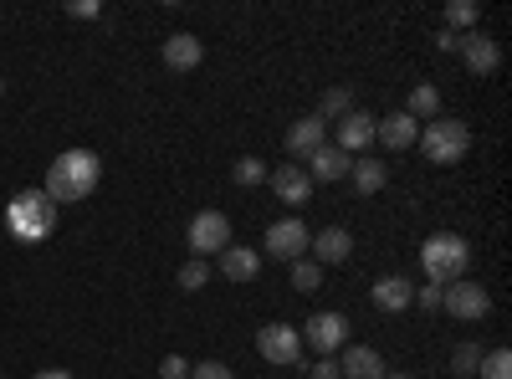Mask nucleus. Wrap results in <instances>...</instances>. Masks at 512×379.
<instances>
[{"instance_id": "nucleus-1", "label": "nucleus", "mask_w": 512, "mask_h": 379, "mask_svg": "<svg viewBox=\"0 0 512 379\" xmlns=\"http://www.w3.org/2000/svg\"><path fill=\"white\" fill-rule=\"evenodd\" d=\"M98 175H103L98 154H88V149H67V154L52 159V170H47V200H52V205L88 200V195L98 190Z\"/></svg>"}, {"instance_id": "nucleus-2", "label": "nucleus", "mask_w": 512, "mask_h": 379, "mask_svg": "<svg viewBox=\"0 0 512 379\" xmlns=\"http://www.w3.org/2000/svg\"><path fill=\"white\" fill-rule=\"evenodd\" d=\"M420 267L436 287H451V282H461L466 267H472V246H466V236H456V231H436L420 246Z\"/></svg>"}, {"instance_id": "nucleus-3", "label": "nucleus", "mask_w": 512, "mask_h": 379, "mask_svg": "<svg viewBox=\"0 0 512 379\" xmlns=\"http://www.w3.org/2000/svg\"><path fill=\"white\" fill-rule=\"evenodd\" d=\"M415 144H420V154L431 159V164H461L466 149H472V129L456 123V118H431Z\"/></svg>"}, {"instance_id": "nucleus-4", "label": "nucleus", "mask_w": 512, "mask_h": 379, "mask_svg": "<svg viewBox=\"0 0 512 379\" xmlns=\"http://www.w3.org/2000/svg\"><path fill=\"white\" fill-rule=\"evenodd\" d=\"M57 226V205L47 200V190H21L11 200V231L21 241H41V236H52Z\"/></svg>"}, {"instance_id": "nucleus-5", "label": "nucleus", "mask_w": 512, "mask_h": 379, "mask_svg": "<svg viewBox=\"0 0 512 379\" xmlns=\"http://www.w3.org/2000/svg\"><path fill=\"white\" fill-rule=\"evenodd\" d=\"M441 308L451 313V318H487L492 313V292L482 287V282H451V287H441Z\"/></svg>"}, {"instance_id": "nucleus-6", "label": "nucleus", "mask_w": 512, "mask_h": 379, "mask_svg": "<svg viewBox=\"0 0 512 379\" xmlns=\"http://www.w3.org/2000/svg\"><path fill=\"white\" fill-rule=\"evenodd\" d=\"M185 236H190V251H195V257H205V251H216V257H221V251L231 246V221L221 216V210H200Z\"/></svg>"}, {"instance_id": "nucleus-7", "label": "nucleus", "mask_w": 512, "mask_h": 379, "mask_svg": "<svg viewBox=\"0 0 512 379\" xmlns=\"http://www.w3.org/2000/svg\"><path fill=\"white\" fill-rule=\"evenodd\" d=\"M256 349H262L267 364H297V354H303V333H297L292 323H267L262 333H256Z\"/></svg>"}, {"instance_id": "nucleus-8", "label": "nucleus", "mask_w": 512, "mask_h": 379, "mask_svg": "<svg viewBox=\"0 0 512 379\" xmlns=\"http://www.w3.org/2000/svg\"><path fill=\"white\" fill-rule=\"evenodd\" d=\"M308 241H313V231L303 226V221H272L267 226V251H272V257L277 262H297V257H303V251H308Z\"/></svg>"}, {"instance_id": "nucleus-9", "label": "nucleus", "mask_w": 512, "mask_h": 379, "mask_svg": "<svg viewBox=\"0 0 512 379\" xmlns=\"http://www.w3.org/2000/svg\"><path fill=\"white\" fill-rule=\"evenodd\" d=\"M303 333H308V344H313L318 354H333V349L349 344V318H344V313H313V318L303 323Z\"/></svg>"}, {"instance_id": "nucleus-10", "label": "nucleus", "mask_w": 512, "mask_h": 379, "mask_svg": "<svg viewBox=\"0 0 512 379\" xmlns=\"http://www.w3.org/2000/svg\"><path fill=\"white\" fill-rule=\"evenodd\" d=\"M267 185L287 200V205H308L313 200V180L303 164H277V170H267Z\"/></svg>"}, {"instance_id": "nucleus-11", "label": "nucleus", "mask_w": 512, "mask_h": 379, "mask_svg": "<svg viewBox=\"0 0 512 379\" xmlns=\"http://www.w3.org/2000/svg\"><path fill=\"white\" fill-rule=\"evenodd\" d=\"M308 246H313V262H318V267H338V262H349V257H354V236H349L344 226L318 231Z\"/></svg>"}, {"instance_id": "nucleus-12", "label": "nucleus", "mask_w": 512, "mask_h": 379, "mask_svg": "<svg viewBox=\"0 0 512 379\" xmlns=\"http://www.w3.org/2000/svg\"><path fill=\"white\" fill-rule=\"evenodd\" d=\"M461 62L472 67L477 77H487V72H497V62H502V52H497V41L487 36V31H472V36H461Z\"/></svg>"}, {"instance_id": "nucleus-13", "label": "nucleus", "mask_w": 512, "mask_h": 379, "mask_svg": "<svg viewBox=\"0 0 512 379\" xmlns=\"http://www.w3.org/2000/svg\"><path fill=\"white\" fill-rule=\"evenodd\" d=\"M369 144H374V113L354 108V113L338 118V149H344L349 159H354L359 149H369Z\"/></svg>"}, {"instance_id": "nucleus-14", "label": "nucleus", "mask_w": 512, "mask_h": 379, "mask_svg": "<svg viewBox=\"0 0 512 379\" xmlns=\"http://www.w3.org/2000/svg\"><path fill=\"white\" fill-rule=\"evenodd\" d=\"M349 154L338 149V144H323L318 154H308V180H318V185H333V180H349Z\"/></svg>"}, {"instance_id": "nucleus-15", "label": "nucleus", "mask_w": 512, "mask_h": 379, "mask_svg": "<svg viewBox=\"0 0 512 379\" xmlns=\"http://www.w3.org/2000/svg\"><path fill=\"white\" fill-rule=\"evenodd\" d=\"M374 139L384 149H410L420 139V123L410 113H390V118H374Z\"/></svg>"}, {"instance_id": "nucleus-16", "label": "nucleus", "mask_w": 512, "mask_h": 379, "mask_svg": "<svg viewBox=\"0 0 512 379\" xmlns=\"http://www.w3.org/2000/svg\"><path fill=\"white\" fill-rule=\"evenodd\" d=\"M323 134H328V123H323L318 113H308V118H297L292 129H287V154H297V159H308V154H318V149H323Z\"/></svg>"}, {"instance_id": "nucleus-17", "label": "nucleus", "mask_w": 512, "mask_h": 379, "mask_svg": "<svg viewBox=\"0 0 512 379\" xmlns=\"http://www.w3.org/2000/svg\"><path fill=\"white\" fill-rule=\"evenodd\" d=\"M200 57H205V47H200V36H190V31H175L164 41V67H175V72H195Z\"/></svg>"}, {"instance_id": "nucleus-18", "label": "nucleus", "mask_w": 512, "mask_h": 379, "mask_svg": "<svg viewBox=\"0 0 512 379\" xmlns=\"http://www.w3.org/2000/svg\"><path fill=\"white\" fill-rule=\"evenodd\" d=\"M369 298H374V308H379V313H400V308H410L415 292H410V282H405V277H379V282L369 287Z\"/></svg>"}, {"instance_id": "nucleus-19", "label": "nucleus", "mask_w": 512, "mask_h": 379, "mask_svg": "<svg viewBox=\"0 0 512 379\" xmlns=\"http://www.w3.org/2000/svg\"><path fill=\"white\" fill-rule=\"evenodd\" d=\"M338 374H344V379H384V359L369 344H354L344 354V364H338Z\"/></svg>"}, {"instance_id": "nucleus-20", "label": "nucleus", "mask_w": 512, "mask_h": 379, "mask_svg": "<svg viewBox=\"0 0 512 379\" xmlns=\"http://www.w3.org/2000/svg\"><path fill=\"white\" fill-rule=\"evenodd\" d=\"M221 272H226L231 282H251L256 272H262V257H256L251 246H226V251H221Z\"/></svg>"}, {"instance_id": "nucleus-21", "label": "nucleus", "mask_w": 512, "mask_h": 379, "mask_svg": "<svg viewBox=\"0 0 512 379\" xmlns=\"http://www.w3.org/2000/svg\"><path fill=\"white\" fill-rule=\"evenodd\" d=\"M349 180H354L359 195H379L384 180H390V170H384L379 159H359V164H349Z\"/></svg>"}, {"instance_id": "nucleus-22", "label": "nucleus", "mask_w": 512, "mask_h": 379, "mask_svg": "<svg viewBox=\"0 0 512 379\" xmlns=\"http://www.w3.org/2000/svg\"><path fill=\"white\" fill-rule=\"evenodd\" d=\"M405 113H410L415 123H420V118H425V123H431V118H441V93L431 88V82H420V88L410 93V108H405Z\"/></svg>"}, {"instance_id": "nucleus-23", "label": "nucleus", "mask_w": 512, "mask_h": 379, "mask_svg": "<svg viewBox=\"0 0 512 379\" xmlns=\"http://www.w3.org/2000/svg\"><path fill=\"white\" fill-rule=\"evenodd\" d=\"M292 287H297V292H318V287H323V267H318L313 257H297V262H292Z\"/></svg>"}, {"instance_id": "nucleus-24", "label": "nucleus", "mask_w": 512, "mask_h": 379, "mask_svg": "<svg viewBox=\"0 0 512 379\" xmlns=\"http://www.w3.org/2000/svg\"><path fill=\"white\" fill-rule=\"evenodd\" d=\"M344 113H354L349 88H328V93H323V103H318V118L328 123V118H344Z\"/></svg>"}, {"instance_id": "nucleus-25", "label": "nucleus", "mask_w": 512, "mask_h": 379, "mask_svg": "<svg viewBox=\"0 0 512 379\" xmlns=\"http://www.w3.org/2000/svg\"><path fill=\"white\" fill-rule=\"evenodd\" d=\"M231 175H236V185L251 190V185H262V180H267V164L256 159V154H246V159H236V170H231Z\"/></svg>"}, {"instance_id": "nucleus-26", "label": "nucleus", "mask_w": 512, "mask_h": 379, "mask_svg": "<svg viewBox=\"0 0 512 379\" xmlns=\"http://www.w3.org/2000/svg\"><path fill=\"white\" fill-rule=\"evenodd\" d=\"M482 379H512V354L507 349H492V354H482V369H477Z\"/></svg>"}, {"instance_id": "nucleus-27", "label": "nucleus", "mask_w": 512, "mask_h": 379, "mask_svg": "<svg viewBox=\"0 0 512 379\" xmlns=\"http://www.w3.org/2000/svg\"><path fill=\"white\" fill-rule=\"evenodd\" d=\"M205 277H210V272H205V262H200V257L180 267V287H185V292H200V287H205Z\"/></svg>"}, {"instance_id": "nucleus-28", "label": "nucleus", "mask_w": 512, "mask_h": 379, "mask_svg": "<svg viewBox=\"0 0 512 379\" xmlns=\"http://www.w3.org/2000/svg\"><path fill=\"white\" fill-rule=\"evenodd\" d=\"M482 369V349L477 344H461L456 349V374H477Z\"/></svg>"}, {"instance_id": "nucleus-29", "label": "nucleus", "mask_w": 512, "mask_h": 379, "mask_svg": "<svg viewBox=\"0 0 512 379\" xmlns=\"http://www.w3.org/2000/svg\"><path fill=\"white\" fill-rule=\"evenodd\" d=\"M446 21H451V26H472V21H477V6H472V0H451Z\"/></svg>"}, {"instance_id": "nucleus-30", "label": "nucleus", "mask_w": 512, "mask_h": 379, "mask_svg": "<svg viewBox=\"0 0 512 379\" xmlns=\"http://www.w3.org/2000/svg\"><path fill=\"white\" fill-rule=\"evenodd\" d=\"M190 374H195V379H236V374H231V364H221V359H205V364H190Z\"/></svg>"}, {"instance_id": "nucleus-31", "label": "nucleus", "mask_w": 512, "mask_h": 379, "mask_svg": "<svg viewBox=\"0 0 512 379\" xmlns=\"http://www.w3.org/2000/svg\"><path fill=\"white\" fill-rule=\"evenodd\" d=\"M159 374H164V379H190V359H180V354H169V359L159 364Z\"/></svg>"}, {"instance_id": "nucleus-32", "label": "nucleus", "mask_w": 512, "mask_h": 379, "mask_svg": "<svg viewBox=\"0 0 512 379\" xmlns=\"http://www.w3.org/2000/svg\"><path fill=\"white\" fill-rule=\"evenodd\" d=\"M415 298H420V308H441V287L431 282V287H420V292H415Z\"/></svg>"}, {"instance_id": "nucleus-33", "label": "nucleus", "mask_w": 512, "mask_h": 379, "mask_svg": "<svg viewBox=\"0 0 512 379\" xmlns=\"http://www.w3.org/2000/svg\"><path fill=\"white\" fill-rule=\"evenodd\" d=\"M67 11H72V16H82V21H93L103 6H98V0H77V6H67Z\"/></svg>"}, {"instance_id": "nucleus-34", "label": "nucleus", "mask_w": 512, "mask_h": 379, "mask_svg": "<svg viewBox=\"0 0 512 379\" xmlns=\"http://www.w3.org/2000/svg\"><path fill=\"white\" fill-rule=\"evenodd\" d=\"M313 379H344V374H338V364H333V359H318V369H313Z\"/></svg>"}, {"instance_id": "nucleus-35", "label": "nucleus", "mask_w": 512, "mask_h": 379, "mask_svg": "<svg viewBox=\"0 0 512 379\" xmlns=\"http://www.w3.org/2000/svg\"><path fill=\"white\" fill-rule=\"evenodd\" d=\"M436 47H441V52H456V47H461V36H456V31H441V36H436Z\"/></svg>"}, {"instance_id": "nucleus-36", "label": "nucleus", "mask_w": 512, "mask_h": 379, "mask_svg": "<svg viewBox=\"0 0 512 379\" xmlns=\"http://www.w3.org/2000/svg\"><path fill=\"white\" fill-rule=\"evenodd\" d=\"M31 379H72L67 369H41V374H31Z\"/></svg>"}, {"instance_id": "nucleus-37", "label": "nucleus", "mask_w": 512, "mask_h": 379, "mask_svg": "<svg viewBox=\"0 0 512 379\" xmlns=\"http://www.w3.org/2000/svg\"><path fill=\"white\" fill-rule=\"evenodd\" d=\"M384 379H410V374H384Z\"/></svg>"}, {"instance_id": "nucleus-38", "label": "nucleus", "mask_w": 512, "mask_h": 379, "mask_svg": "<svg viewBox=\"0 0 512 379\" xmlns=\"http://www.w3.org/2000/svg\"><path fill=\"white\" fill-rule=\"evenodd\" d=\"M0 93H6V82H0Z\"/></svg>"}]
</instances>
